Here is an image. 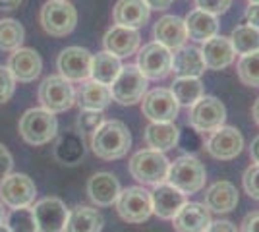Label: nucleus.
Returning a JSON list of instances; mask_svg holds the SVG:
<instances>
[{"label": "nucleus", "mask_w": 259, "mask_h": 232, "mask_svg": "<svg viewBox=\"0 0 259 232\" xmlns=\"http://www.w3.org/2000/svg\"><path fill=\"white\" fill-rule=\"evenodd\" d=\"M132 147V133L120 120H105L91 133V149L103 161H116L126 157Z\"/></svg>", "instance_id": "1"}, {"label": "nucleus", "mask_w": 259, "mask_h": 232, "mask_svg": "<svg viewBox=\"0 0 259 232\" xmlns=\"http://www.w3.org/2000/svg\"><path fill=\"white\" fill-rule=\"evenodd\" d=\"M205 166L194 155H182V157L174 159L170 166H168L166 182L172 184L174 188H178L186 196L201 192V190L205 188Z\"/></svg>", "instance_id": "2"}, {"label": "nucleus", "mask_w": 259, "mask_h": 232, "mask_svg": "<svg viewBox=\"0 0 259 232\" xmlns=\"http://www.w3.org/2000/svg\"><path fill=\"white\" fill-rule=\"evenodd\" d=\"M170 161L164 157V153L155 149H141L130 159L128 170L132 178H136L143 186H157L166 182Z\"/></svg>", "instance_id": "3"}, {"label": "nucleus", "mask_w": 259, "mask_h": 232, "mask_svg": "<svg viewBox=\"0 0 259 232\" xmlns=\"http://www.w3.org/2000/svg\"><path fill=\"white\" fill-rule=\"evenodd\" d=\"M58 133V120L45 109H29L20 118V135L29 145H45Z\"/></svg>", "instance_id": "4"}, {"label": "nucleus", "mask_w": 259, "mask_h": 232, "mask_svg": "<svg viewBox=\"0 0 259 232\" xmlns=\"http://www.w3.org/2000/svg\"><path fill=\"white\" fill-rule=\"evenodd\" d=\"M41 25L53 37H66L76 29L77 12L68 0H49L41 8Z\"/></svg>", "instance_id": "5"}, {"label": "nucleus", "mask_w": 259, "mask_h": 232, "mask_svg": "<svg viewBox=\"0 0 259 232\" xmlns=\"http://www.w3.org/2000/svg\"><path fill=\"white\" fill-rule=\"evenodd\" d=\"M147 81L149 79L141 74L136 64L122 66L120 74L110 85V95L120 105L132 107V105L140 103L143 95L147 93Z\"/></svg>", "instance_id": "6"}, {"label": "nucleus", "mask_w": 259, "mask_h": 232, "mask_svg": "<svg viewBox=\"0 0 259 232\" xmlns=\"http://www.w3.org/2000/svg\"><path fill=\"white\" fill-rule=\"evenodd\" d=\"M39 101L45 111L58 114V112L70 111L76 105V91L72 87V83L60 74L49 76L39 85Z\"/></svg>", "instance_id": "7"}, {"label": "nucleus", "mask_w": 259, "mask_h": 232, "mask_svg": "<svg viewBox=\"0 0 259 232\" xmlns=\"http://www.w3.org/2000/svg\"><path fill=\"white\" fill-rule=\"evenodd\" d=\"M227 120V107L211 95H203L194 103L188 112V124L199 133H211L213 130L225 126Z\"/></svg>", "instance_id": "8"}, {"label": "nucleus", "mask_w": 259, "mask_h": 232, "mask_svg": "<svg viewBox=\"0 0 259 232\" xmlns=\"http://www.w3.org/2000/svg\"><path fill=\"white\" fill-rule=\"evenodd\" d=\"M116 211L126 222H132V224L145 222L153 215L151 192H147L141 186H130L122 190L116 199Z\"/></svg>", "instance_id": "9"}, {"label": "nucleus", "mask_w": 259, "mask_h": 232, "mask_svg": "<svg viewBox=\"0 0 259 232\" xmlns=\"http://www.w3.org/2000/svg\"><path fill=\"white\" fill-rule=\"evenodd\" d=\"M37 198V186L27 174H8L0 180V201L12 209L31 207Z\"/></svg>", "instance_id": "10"}, {"label": "nucleus", "mask_w": 259, "mask_h": 232, "mask_svg": "<svg viewBox=\"0 0 259 232\" xmlns=\"http://www.w3.org/2000/svg\"><path fill=\"white\" fill-rule=\"evenodd\" d=\"M136 66L147 79H164L172 72V51L155 41L143 44L138 53Z\"/></svg>", "instance_id": "11"}, {"label": "nucleus", "mask_w": 259, "mask_h": 232, "mask_svg": "<svg viewBox=\"0 0 259 232\" xmlns=\"http://www.w3.org/2000/svg\"><path fill=\"white\" fill-rule=\"evenodd\" d=\"M141 112L151 122H174L180 112V105L174 99L170 89L157 87L143 95Z\"/></svg>", "instance_id": "12"}, {"label": "nucleus", "mask_w": 259, "mask_h": 232, "mask_svg": "<svg viewBox=\"0 0 259 232\" xmlns=\"http://www.w3.org/2000/svg\"><path fill=\"white\" fill-rule=\"evenodd\" d=\"M205 149L217 161H232L244 149V135L234 126H221L209 133Z\"/></svg>", "instance_id": "13"}, {"label": "nucleus", "mask_w": 259, "mask_h": 232, "mask_svg": "<svg viewBox=\"0 0 259 232\" xmlns=\"http://www.w3.org/2000/svg\"><path fill=\"white\" fill-rule=\"evenodd\" d=\"M91 60H93V55L87 49L66 47L58 55L56 66L60 76L66 77L68 81H85L91 77Z\"/></svg>", "instance_id": "14"}, {"label": "nucleus", "mask_w": 259, "mask_h": 232, "mask_svg": "<svg viewBox=\"0 0 259 232\" xmlns=\"http://www.w3.org/2000/svg\"><path fill=\"white\" fill-rule=\"evenodd\" d=\"M68 213L70 209L60 198H45L33 207L39 232H64Z\"/></svg>", "instance_id": "15"}, {"label": "nucleus", "mask_w": 259, "mask_h": 232, "mask_svg": "<svg viewBox=\"0 0 259 232\" xmlns=\"http://www.w3.org/2000/svg\"><path fill=\"white\" fill-rule=\"evenodd\" d=\"M6 68L10 70V74L14 76L16 81L29 83V81H35L37 77L41 76L43 60H41V56L35 49L20 47L18 51H14L10 55Z\"/></svg>", "instance_id": "16"}, {"label": "nucleus", "mask_w": 259, "mask_h": 232, "mask_svg": "<svg viewBox=\"0 0 259 232\" xmlns=\"http://www.w3.org/2000/svg\"><path fill=\"white\" fill-rule=\"evenodd\" d=\"M209 224L211 211L197 201H186L172 217V226L176 232H205Z\"/></svg>", "instance_id": "17"}, {"label": "nucleus", "mask_w": 259, "mask_h": 232, "mask_svg": "<svg viewBox=\"0 0 259 232\" xmlns=\"http://www.w3.org/2000/svg\"><path fill=\"white\" fill-rule=\"evenodd\" d=\"M184 203H186V194H182L178 188H174L172 184L168 182H162L157 184L155 190L151 192V207L153 213L164 219V221H172V217L180 211Z\"/></svg>", "instance_id": "18"}, {"label": "nucleus", "mask_w": 259, "mask_h": 232, "mask_svg": "<svg viewBox=\"0 0 259 232\" xmlns=\"http://www.w3.org/2000/svg\"><path fill=\"white\" fill-rule=\"evenodd\" d=\"M140 31L138 29H130V27H122V25H112L103 37L105 51L110 53V55L118 56V58L132 56L140 49Z\"/></svg>", "instance_id": "19"}, {"label": "nucleus", "mask_w": 259, "mask_h": 232, "mask_svg": "<svg viewBox=\"0 0 259 232\" xmlns=\"http://www.w3.org/2000/svg\"><path fill=\"white\" fill-rule=\"evenodd\" d=\"M120 192L122 188L118 178L112 172H97L87 182V196L99 207H110L112 203H116Z\"/></svg>", "instance_id": "20"}, {"label": "nucleus", "mask_w": 259, "mask_h": 232, "mask_svg": "<svg viewBox=\"0 0 259 232\" xmlns=\"http://www.w3.org/2000/svg\"><path fill=\"white\" fill-rule=\"evenodd\" d=\"M153 37H155V43L166 47L168 51H176L188 41L186 23L178 16H162L153 27Z\"/></svg>", "instance_id": "21"}, {"label": "nucleus", "mask_w": 259, "mask_h": 232, "mask_svg": "<svg viewBox=\"0 0 259 232\" xmlns=\"http://www.w3.org/2000/svg\"><path fill=\"white\" fill-rule=\"evenodd\" d=\"M201 55H203V60H205L207 70H225L228 68L234 58H236V53L232 49V43L228 37H223V35H215L211 39H207L203 47L199 49Z\"/></svg>", "instance_id": "22"}, {"label": "nucleus", "mask_w": 259, "mask_h": 232, "mask_svg": "<svg viewBox=\"0 0 259 232\" xmlns=\"http://www.w3.org/2000/svg\"><path fill=\"white\" fill-rule=\"evenodd\" d=\"M149 16H151V8L145 4V0H118L112 10L114 23L130 29L143 27L149 22Z\"/></svg>", "instance_id": "23"}, {"label": "nucleus", "mask_w": 259, "mask_h": 232, "mask_svg": "<svg viewBox=\"0 0 259 232\" xmlns=\"http://www.w3.org/2000/svg\"><path fill=\"white\" fill-rule=\"evenodd\" d=\"M205 60L197 47L184 44L172 55V72L178 77H201L205 74Z\"/></svg>", "instance_id": "24"}, {"label": "nucleus", "mask_w": 259, "mask_h": 232, "mask_svg": "<svg viewBox=\"0 0 259 232\" xmlns=\"http://www.w3.org/2000/svg\"><path fill=\"white\" fill-rule=\"evenodd\" d=\"M188 39L195 43H205L207 39L219 35V18L203 10H192L184 18Z\"/></svg>", "instance_id": "25"}, {"label": "nucleus", "mask_w": 259, "mask_h": 232, "mask_svg": "<svg viewBox=\"0 0 259 232\" xmlns=\"http://www.w3.org/2000/svg\"><path fill=\"white\" fill-rule=\"evenodd\" d=\"M112 101L110 87L95 79H85L76 93V103L81 111H105Z\"/></svg>", "instance_id": "26"}, {"label": "nucleus", "mask_w": 259, "mask_h": 232, "mask_svg": "<svg viewBox=\"0 0 259 232\" xmlns=\"http://www.w3.org/2000/svg\"><path fill=\"white\" fill-rule=\"evenodd\" d=\"M205 205L213 213H230L238 205V190L232 182L219 180L205 192Z\"/></svg>", "instance_id": "27"}, {"label": "nucleus", "mask_w": 259, "mask_h": 232, "mask_svg": "<svg viewBox=\"0 0 259 232\" xmlns=\"http://www.w3.org/2000/svg\"><path fill=\"white\" fill-rule=\"evenodd\" d=\"M180 142V130L174 122H151L145 128V144L155 151H170Z\"/></svg>", "instance_id": "28"}, {"label": "nucleus", "mask_w": 259, "mask_h": 232, "mask_svg": "<svg viewBox=\"0 0 259 232\" xmlns=\"http://www.w3.org/2000/svg\"><path fill=\"white\" fill-rule=\"evenodd\" d=\"M103 215L93 207L77 205L68 213L64 232H101L103 230Z\"/></svg>", "instance_id": "29"}, {"label": "nucleus", "mask_w": 259, "mask_h": 232, "mask_svg": "<svg viewBox=\"0 0 259 232\" xmlns=\"http://www.w3.org/2000/svg\"><path fill=\"white\" fill-rule=\"evenodd\" d=\"M122 70V62L118 56L110 55L107 51L97 53L91 60V79H95L103 85H112V81L116 79V76Z\"/></svg>", "instance_id": "30"}, {"label": "nucleus", "mask_w": 259, "mask_h": 232, "mask_svg": "<svg viewBox=\"0 0 259 232\" xmlns=\"http://www.w3.org/2000/svg\"><path fill=\"white\" fill-rule=\"evenodd\" d=\"M170 91H172L174 99L178 101V105L188 107V109L205 95V89L199 77H176Z\"/></svg>", "instance_id": "31"}, {"label": "nucleus", "mask_w": 259, "mask_h": 232, "mask_svg": "<svg viewBox=\"0 0 259 232\" xmlns=\"http://www.w3.org/2000/svg\"><path fill=\"white\" fill-rule=\"evenodd\" d=\"M228 39L232 43L234 53L240 56L249 55V53H257L259 51V29L251 27L248 23L236 25Z\"/></svg>", "instance_id": "32"}, {"label": "nucleus", "mask_w": 259, "mask_h": 232, "mask_svg": "<svg viewBox=\"0 0 259 232\" xmlns=\"http://www.w3.org/2000/svg\"><path fill=\"white\" fill-rule=\"evenodd\" d=\"M25 39V29L18 20H0V51H18Z\"/></svg>", "instance_id": "33"}, {"label": "nucleus", "mask_w": 259, "mask_h": 232, "mask_svg": "<svg viewBox=\"0 0 259 232\" xmlns=\"http://www.w3.org/2000/svg\"><path fill=\"white\" fill-rule=\"evenodd\" d=\"M6 226L10 232H39L37 221L33 215V207H20L12 209L6 215Z\"/></svg>", "instance_id": "34"}, {"label": "nucleus", "mask_w": 259, "mask_h": 232, "mask_svg": "<svg viewBox=\"0 0 259 232\" xmlns=\"http://www.w3.org/2000/svg\"><path fill=\"white\" fill-rule=\"evenodd\" d=\"M238 77L248 87H259V51L240 56L236 64Z\"/></svg>", "instance_id": "35"}, {"label": "nucleus", "mask_w": 259, "mask_h": 232, "mask_svg": "<svg viewBox=\"0 0 259 232\" xmlns=\"http://www.w3.org/2000/svg\"><path fill=\"white\" fill-rule=\"evenodd\" d=\"M83 155V142L76 133H68L64 135L58 145H56V157L64 163V165H76L77 159Z\"/></svg>", "instance_id": "36"}, {"label": "nucleus", "mask_w": 259, "mask_h": 232, "mask_svg": "<svg viewBox=\"0 0 259 232\" xmlns=\"http://www.w3.org/2000/svg\"><path fill=\"white\" fill-rule=\"evenodd\" d=\"M105 122V114L103 111H81L79 112V118H77V124H79V130L81 133H93L99 126Z\"/></svg>", "instance_id": "37"}, {"label": "nucleus", "mask_w": 259, "mask_h": 232, "mask_svg": "<svg viewBox=\"0 0 259 232\" xmlns=\"http://www.w3.org/2000/svg\"><path fill=\"white\" fill-rule=\"evenodd\" d=\"M242 184L244 190L251 199H257L259 201V165H249L244 170V176H242Z\"/></svg>", "instance_id": "38"}, {"label": "nucleus", "mask_w": 259, "mask_h": 232, "mask_svg": "<svg viewBox=\"0 0 259 232\" xmlns=\"http://www.w3.org/2000/svg\"><path fill=\"white\" fill-rule=\"evenodd\" d=\"M16 91V79L6 66H0V105L12 99Z\"/></svg>", "instance_id": "39"}, {"label": "nucleus", "mask_w": 259, "mask_h": 232, "mask_svg": "<svg viewBox=\"0 0 259 232\" xmlns=\"http://www.w3.org/2000/svg\"><path fill=\"white\" fill-rule=\"evenodd\" d=\"M230 4H232V0H195L197 10L209 12L213 16H221V14L228 12Z\"/></svg>", "instance_id": "40"}, {"label": "nucleus", "mask_w": 259, "mask_h": 232, "mask_svg": "<svg viewBox=\"0 0 259 232\" xmlns=\"http://www.w3.org/2000/svg\"><path fill=\"white\" fill-rule=\"evenodd\" d=\"M12 166H14V159H12V153L0 144V180L6 178L12 172Z\"/></svg>", "instance_id": "41"}, {"label": "nucleus", "mask_w": 259, "mask_h": 232, "mask_svg": "<svg viewBox=\"0 0 259 232\" xmlns=\"http://www.w3.org/2000/svg\"><path fill=\"white\" fill-rule=\"evenodd\" d=\"M240 232H259V211H251L242 219Z\"/></svg>", "instance_id": "42"}, {"label": "nucleus", "mask_w": 259, "mask_h": 232, "mask_svg": "<svg viewBox=\"0 0 259 232\" xmlns=\"http://www.w3.org/2000/svg\"><path fill=\"white\" fill-rule=\"evenodd\" d=\"M205 232H238L236 224L232 221H211L209 224V228Z\"/></svg>", "instance_id": "43"}, {"label": "nucleus", "mask_w": 259, "mask_h": 232, "mask_svg": "<svg viewBox=\"0 0 259 232\" xmlns=\"http://www.w3.org/2000/svg\"><path fill=\"white\" fill-rule=\"evenodd\" d=\"M244 18H246V23H248V25L259 29V4H249L248 8H246Z\"/></svg>", "instance_id": "44"}, {"label": "nucleus", "mask_w": 259, "mask_h": 232, "mask_svg": "<svg viewBox=\"0 0 259 232\" xmlns=\"http://www.w3.org/2000/svg\"><path fill=\"white\" fill-rule=\"evenodd\" d=\"M145 4L151 8V10H166V8H170V4H172V0H145Z\"/></svg>", "instance_id": "45"}, {"label": "nucleus", "mask_w": 259, "mask_h": 232, "mask_svg": "<svg viewBox=\"0 0 259 232\" xmlns=\"http://www.w3.org/2000/svg\"><path fill=\"white\" fill-rule=\"evenodd\" d=\"M249 157H251V161L259 165V135H255L253 140H251V145H249Z\"/></svg>", "instance_id": "46"}, {"label": "nucleus", "mask_w": 259, "mask_h": 232, "mask_svg": "<svg viewBox=\"0 0 259 232\" xmlns=\"http://www.w3.org/2000/svg\"><path fill=\"white\" fill-rule=\"evenodd\" d=\"M22 0H0V10H16L20 8Z\"/></svg>", "instance_id": "47"}, {"label": "nucleus", "mask_w": 259, "mask_h": 232, "mask_svg": "<svg viewBox=\"0 0 259 232\" xmlns=\"http://www.w3.org/2000/svg\"><path fill=\"white\" fill-rule=\"evenodd\" d=\"M251 116H253V122L259 126V97L255 99V103H253V107H251Z\"/></svg>", "instance_id": "48"}, {"label": "nucleus", "mask_w": 259, "mask_h": 232, "mask_svg": "<svg viewBox=\"0 0 259 232\" xmlns=\"http://www.w3.org/2000/svg\"><path fill=\"white\" fill-rule=\"evenodd\" d=\"M6 221V209H4V203L0 201V224H4Z\"/></svg>", "instance_id": "49"}, {"label": "nucleus", "mask_w": 259, "mask_h": 232, "mask_svg": "<svg viewBox=\"0 0 259 232\" xmlns=\"http://www.w3.org/2000/svg\"><path fill=\"white\" fill-rule=\"evenodd\" d=\"M0 232H10V230H8V226H6V224H0Z\"/></svg>", "instance_id": "50"}, {"label": "nucleus", "mask_w": 259, "mask_h": 232, "mask_svg": "<svg viewBox=\"0 0 259 232\" xmlns=\"http://www.w3.org/2000/svg\"><path fill=\"white\" fill-rule=\"evenodd\" d=\"M249 4H259V0H249Z\"/></svg>", "instance_id": "51"}]
</instances>
